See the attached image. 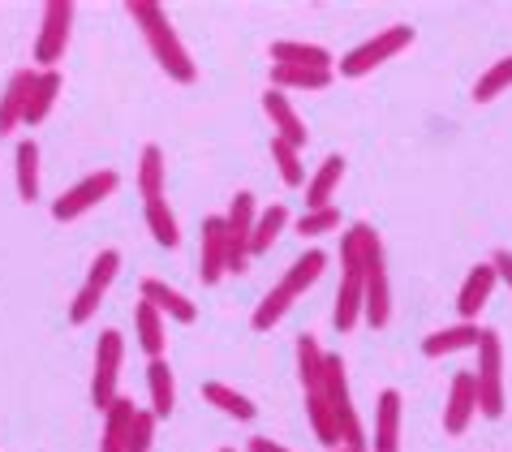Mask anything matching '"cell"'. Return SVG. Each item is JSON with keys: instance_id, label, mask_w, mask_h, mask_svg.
<instances>
[{"instance_id": "cell-2", "label": "cell", "mask_w": 512, "mask_h": 452, "mask_svg": "<svg viewBox=\"0 0 512 452\" xmlns=\"http://www.w3.org/2000/svg\"><path fill=\"white\" fill-rule=\"evenodd\" d=\"M327 263H332V259H327V250H306V254H297V259L289 263V272L280 276V285L267 289V298L254 306V315H250L254 332H272L276 323L293 310V302L306 298V289H315L319 280H323Z\"/></svg>"}, {"instance_id": "cell-42", "label": "cell", "mask_w": 512, "mask_h": 452, "mask_svg": "<svg viewBox=\"0 0 512 452\" xmlns=\"http://www.w3.org/2000/svg\"><path fill=\"white\" fill-rule=\"evenodd\" d=\"M220 452H237V448H220Z\"/></svg>"}, {"instance_id": "cell-35", "label": "cell", "mask_w": 512, "mask_h": 452, "mask_svg": "<svg viewBox=\"0 0 512 452\" xmlns=\"http://www.w3.org/2000/svg\"><path fill=\"white\" fill-rule=\"evenodd\" d=\"M272 164H276V173L284 186H306V160H302V147H293V143H284V138H272Z\"/></svg>"}, {"instance_id": "cell-33", "label": "cell", "mask_w": 512, "mask_h": 452, "mask_svg": "<svg viewBox=\"0 0 512 452\" xmlns=\"http://www.w3.org/2000/svg\"><path fill=\"white\" fill-rule=\"evenodd\" d=\"M297 379H302V388H315L319 379H323V358H327V349L319 345V336L315 332H302L297 336Z\"/></svg>"}, {"instance_id": "cell-12", "label": "cell", "mask_w": 512, "mask_h": 452, "mask_svg": "<svg viewBox=\"0 0 512 452\" xmlns=\"http://www.w3.org/2000/svg\"><path fill=\"white\" fill-rule=\"evenodd\" d=\"M198 276L203 285H220L229 276V233H224V216H207L203 233H198Z\"/></svg>"}, {"instance_id": "cell-23", "label": "cell", "mask_w": 512, "mask_h": 452, "mask_svg": "<svg viewBox=\"0 0 512 452\" xmlns=\"http://www.w3.org/2000/svg\"><path fill=\"white\" fill-rule=\"evenodd\" d=\"M31 87H35V69H18V74L5 82V91H0V138H9L22 125L26 95H31Z\"/></svg>"}, {"instance_id": "cell-7", "label": "cell", "mask_w": 512, "mask_h": 452, "mask_svg": "<svg viewBox=\"0 0 512 452\" xmlns=\"http://www.w3.org/2000/svg\"><path fill=\"white\" fill-rule=\"evenodd\" d=\"M121 186V177H117V168H99V173H87L82 181H74L69 190H61L52 199V220H78V216H87V211H95L104 199H112Z\"/></svg>"}, {"instance_id": "cell-4", "label": "cell", "mask_w": 512, "mask_h": 452, "mask_svg": "<svg viewBox=\"0 0 512 452\" xmlns=\"http://www.w3.org/2000/svg\"><path fill=\"white\" fill-rule=\"evenodd\" d=\"M414 26L409 22H396L388 26V31H379L375 39H366V44H358L353 52H345L336 61V78H366V74H375L379 65H388L392 56H401L405 48H414Z\"/></svg>"}, {"instance_id": "cell-14", "label": "cell", "mask_w": 512, "mask_h": 452, "mask_svg": "<svg viewBox=\"0 0 512 452\" xmlns=\"http://www.w3.org/2000/svg\"><path fill=\"white\" fill-rule=\"evenodd\" d=\"M362 267H340V285H336V302H332V328L336 332H353L362 323V306H366Z\"/></svg>"}, {"instance_id": "cell-1", "label": "cell", "mask_w": 512, "mask_h": 452, "mask_svg": "<svg viewBox=\"0 0 512 452\" xmlns=\"http://www.w3.org/2000/svg\"><path fill=\"white\" fill-rule=\"evenodd\" d=\"M125 13H130V22L138 26V35L147 39L155 65H160L168 78L181 82V87L198 82V65H194L190 48L181 44L177 26L168 22V9H164V5H155V0H130V5H125Z\"/></svg>"}, {"instance_id": "cell-11", "label": "cell", "mask_w": 512, "mask_h": 452, "mask_svg": "<svg viewBox=\"0 0 512 452\" xmlns=\"http://www.w3.org/2000/svg\"><path fill=\"white\" fill-rule=\"evenodd\" d=\"M362 289H366L362 319L371 323V328H388L392 323V280H388V259H383V242H375L371 254H366Z\"/></svg>"}, {"instance_id": "cell-27", "label": "cell", "mask_w": 512, "mask_h": 452, "mask_svg": "<svg viewBox=\"0 0 512 452\" xmlns=\"http://www.w3.org/2000/svg\"><path fill=\"white\" fill-rule=\"evenodd\" d=\"M164 190H168V160H164V147L160 143H147L138 155V194L147 203L155 199H164Z\"/></svg>"}, {"instance_id": "cell-8", "label": "cell", "mask_w": 512, "mask_h": 452, "mask_svg": "<svg viewBox=\"0 0 512 452\" xmlns=\"http://www.w3.org/2000/svg\"><path fill=\"white\" fill-rule=\"evenodd\" d=\"M121 276V250H99L95 259H91V272L87 280H82V289H78V298L69 302V323H91L99 315V306H104L108 298V289H112V280Z\"/></svg>"}, {"instance_id": "cell-20", "label": "cell", "mask_w": 512, "mask_h": 452, "mask_svg": "<svg viewBox=\"0 0 512 452\" xmlns=\"http://www.w3.org/2000/svg\"><path fill=\"white\" fill-rule=\"evenodd\" d=\"M345 168H349V160L340 151H332L327 160L319 164V173H310L306 177V211H319V207H332V194L340 190V181H345Z\"/></svg>"}, {"instance_id": "cell-17", "label": "cell", "mask_w": 512, "mask_h": 452, "mask_svg": "<svg viewBox=\"0 0 512 452\" xmlns=\"http://www.w3.org/2000/svg\"><path fill=\"white\" fill-rule=\"evenodd\" d=\"M263 112H267V121H272V138H284V143H293V147H302L310 143V130H306V121L297 117V108L289 104V95L276 91V87H267L263 91Z\"/></svg>"}, {"instance_id": "cell-25", "label": "cell", "mask_w": 512, "mask_h": 452, "mask_svg": "<svg viewBox=\"0 0 512 452\" xmlns=\"http://www.w3.org/2000/svg\"><path fill=\"white\" fill-rule=\"evenodd\" d=\"M267 56H272V65L336 69V56H332V48H323V44H302V39H276V44L267 48Z\"/></svg>"}, {"instance_id": "cell-24", "label": "cell", "mask_w": 512, "mask_h": 452, "mask_svg": "<svg viewBox=\"0 0 512 452\" xmlns=\"http://www.w3.org/2000/svg\"><path fill=\"white\" fill-rule=\"evenodd\" d=\"M134 414H138V405L130 397H117L104 409V435H99V452H130Z\"/></svg>"}, {"instance_id": "cell-41", "label": "cell", "mask_w": 512, "mask_h": 452, "mask_svg": "<svg viewBox=\"0 0 512 452\" xmlns=\"http://www.w3.org/2000/svg\"><path fill=\"white\" fill-rule=\"evenodd\" d=\"M327 452H371V448H327Z\"/></svg>"}, {"instance_id": "cell-40", "label": "cell", "mask_w": 512, "mask_h": 452, "mask_svg": "<svg viewBox=\"0 0 512 452\" xmlns=\"http://www.w3.org/2000/svg\"><path fill=\"white\" fill-rule=\"evenodd\" d=\"M246 452H293V448H284V444H276V440H267V435H250Z\"/></svg>"}, {"instance_id": "cell-30", "label": "cell", "mask_w": 512, "mask_h": 452, "mask_svg": "<svg viewBox=\"0 0 512 452\" xmlns=\"http://www.w3.org/2000/svg\"><path fill=\"white\" fill-rule=\"evenodd\" d=\"M336 82V69H306V65H272L276 91H327Z\"/></svg>"}, {"instance_id": "cell-15", "label": "cell", "mask_w": 512, "mask_h": 452, "mask_svg": "<svg viewBox=\"0 0 512 452\" xmlns=\"http://www.w3.org/2000/svg\"><path fill=\"white\" fill-rule=\"evenodd\" d=\"M138 298L151 302L168 323H194V319H198L194 298H186V293L173 289V285H168V280H160V276H147V280H142V285H138Z\"/></svg>"}, {"instance_id": "cell-32", "label": "cell", "mask_w": 512, "mask_h": 452, "mask_svg": "<svg viewBox=\"0 0 512 452\" xmlns=\"http://www.w3.org/2000/svg\"><path fill=\"white\" fill-rule=\"evenodd\" d=\"M284 229H293V216H289V207L284 203H272V207H263L259 211V220H254V242H250V254H267L272 250Z\"/></svg>"}, {"instance_id": "cell-19", "label": "cell", "mask_w": 512, "mask_h": 452, "mask_svg": "<svg viewBox=\"0 0 512 452\" xmlns=\"http://www.w3.org/2000/svg\"><path fill=\"white\" fill-rule=\"evenodd\" d=\"M371 452H401V392L396 388H383L375 397Z\"/></svg>"}, {"instance_id": "cell-9", "label": "cell", "mask_w": 512, "mask_h": 452, "mask_svg": "<svg viewBox=\"0 0 512 452\" xmlns=\"http://www.w3.org/2000/svg\"><path fill=\"white\" fill-rule=\"evenodd\" d=\"M74 0H48L44 5V22L35 35V65L39 69H61L65 48L74 39Z\"/></svg>"}, {"instance_id": "cell-29", "label": "cell", "mask_w": 512, "mask_h": 452, "mask_svg": "<svg viewBox=\"0 0 512 452\" xmlns=\"http://www.w3.org/2000/svg\"><path fill=\"white\" fill-rule=\"evenodd\" d=\"M13 181H18L22 203H39V143L35 138H22L13 147Z\"/></svg>"}, {"instance_id": "cell-28", "label": "cell", "mask_w": 512, "mask_h": 452, "mask_svg": "<svg viewBox=\"0 0 512 452\" xmlns=\"http://www.w3.org/2000/svg\"><path fill=\"white\" fill-rule=\"evenodd\" d=\"M302 397H306V418H310V431L319 435V444L323 448H340V435H336V414H332V401H327V392H323V379L315 388H302Z\"/></svg>"}, {"instance_id": "cell-31", "label": "cell", "mask_w": 512, "mask_h": 452, "mask_svg": "<svg viewBox=\"0 0 512 452\" xmlns=\"http://www.w3.org/2000/svg\"><path fill=\"white\" fill-rule=\"evenodd\" d=\"M203 401L216 405L220 414H229V418H237V422H254V418H259V405H254L246 392L220 384V379H207V384H203Z\"/></svg>"}, {"instance_id": "cell-21", "label": "cell", "mask_w": 512, "mask_h": 452, "mask_svg": "<svg viewBox=\"0 0 512 452\" xmlns=\"http://www.w3.org/2000/svg\"><path fill=\"white\" fill-rule=\"evenodd\" d=\"M61 87H65V78H61V69H35V87L31 95H26V117L22 125H44L52 117V108L56 100H61Z\"/></svg>"}, {"instance_id": "cell-6", "label": "cell", "mask_w": 512, "mask_h": 452, "mask_svg": "<svg viewBox=\"0 0 512 452\" xmlns=\"http://www.w3.org/2000/svg\"><path fill=\"white\" fill-rule=\"evenodd\" d=\"M121 366H125V336L117 328H104L95 341V371H91V405L99 414L121 397Z\"/></svg>"}, {"instance_id": "cell-18", "label": "cell", "mask_w": 512, "mask_h": 452, "mask_svg": "<svg viewBox=\"0 0 512 452\" xmlns=\"http://www.w3.org/2000/svg\"><path fill=\"white\" fill-rule=\"evenodd\" d=\"M482 323H465V319H457V323H448V328H439V332H426V341H422V353L426 358H452V353H469V349H478V341H482Z\"/></svg>"}, {"instance_id": "cell-5", "label": "cell", "mask_w": 512, "mask_h": 452, "mask_svg": "<svg viewBox=\"0 0 512 452\" xmlns=\"http://www.w3.org/2000/svg\"><path fill=\"white\" fill-rule=\"evenodd\" d=\"M478 414L482 418H504V409H508V392H504V341H500V332H482V341H478Z\"/></svg>"}, {"instance_id": "cell-3", "label": "cell", "mask_w": 512, "mask_h": 452, "mask_svg": "<svg viewBox=\"0 0 512 452\" xmlns=\"http://www.w3.org/2000/svg\"><path fill=\"white\" fill-rule=\"evenodd\" d=\"M323 392L332 401V414H336V435H340V448H371V435L362 427V414L353 405V392H349V366L340 353H327L323 358Z\"/></svg>"}, {"instance_id": "cell-22", "label": "cell", "mask_w": 512, "mask_h": 452, "mask_svg": "<svg viewBox=\"0 0 512 452\" xmlns=\"http://www.w3.org/2000/svg\"><path fill=\"white\" fill-rule=\"evenodd\" d=\"M134 341L147 358H164L168 353V319L151 302H134Z\"/></svg>"}, {"instance_id": "cell-26", "label": "cell", "mask_w": 512, "mask_h": 452, "mask_svg": "<svg viewBox=\"0 0 512 452\" xmlns=\"http://www.w3.org/2000/svg\"><path fill=\"white\" fill-rule=\"evenodd\" d=\"M147 397H151V414L168 418L177 409V375L168 358H151L147 362Z\"/></svg>"}, {"instance_id": "cell-10", "label": "cell", "mask_w": 512, "mask_h": 452, "mask_svg": "<svg viewBox=\"0 0 512 452\" xmlns=\"http://www.w3.org/2000/svg\"><path fill=\"white\" fill-rule=\"evenodd\" d=\"M254 220H259V203H254V194L237 190L229 211H224V233H229V276L250 272V263H254V254H250Z\"/></svg>"}, {"instance_id": "cell-39", "label": "cell", "mask_w": 512, "mask_h": 452, "mask_svg": "<svg viewBox=\"0 0 512 452\" xmlns=\"http://www.w3.org/2000/svg\"><path fill=\"white\" fill-rule=\"evenodd\" d=\"M491 263H495V276H500V285L512 289V250H495Z\"/></svg>"}, {"instance_id": "cell-16", "label": "cell", "mask_w": 512, "mask_h": 452, "mask_svg": "<svg viewBox=\"0 0 512 452\" xmlns=\"http://www.w3.org/2000/svg\"><path fill=\"white\" fill-rule=\"evenodd\" d=\"M495 285H500V276H495V263L491 259L487 263H474V267H469V276H465V285H461V293H457V315L465 323H478V315L491 302Z\"/></svg>"}, {"instance_id": "cell-13", "label": "cell", "mask_w": 512, "mask_h": 452, "mask_svg": "<svg viewBox=\"0 0 512 452\" xmlns=\"http://www.w3.org/2000/svg\"><path fill=\"white\" fill-rule=\"evenodd\" d=\"M478 418V379L474 371H457L444 401V435H465Z\"/></svg>"}, {"instance_id": "cell-38", "label": "cell", "mask_w": 512, "mask_h": 452, "mask_svg": "<svg viewBox=\"0 0 512 452\" xmlns=\"http://www.w3.org/2000/svg\"><path fill=\"white\" fill-rule=\"evenodd\" d=\"M155 427H160V418H155L151 409H138V414H134V427H130V452H151Z\"/></svg>"}, {"instance_id": "cell-34", "label": "cell", "mask_w": 512, "mask_h": 452, "mask_svg": "<svg viewBox=\"0 0 512 452\" xmlns=\"http://www.w3.org/2000/svg\"><path fill=\"white\" fill-rule=\"evenodd\" d=\"M147 229H151V237L164 250H177L181 246V224H177V211L168 207V199L147 203Z\"/></svg>"}, {"instance_id": "cell-36", "label": "cell", "mask_w": 512, "mask_h": 452, "mask_svg": "<svg viewBox=\"0 0 512 452\" xmlns=\"http://www.w3.org/2000/svg\"><path fill=\"white\" fill-rule=\"evenodd\" d=\"M504 91H512V56H500V61L474 82L469 95H474V104H491V100H500Z\"/></svg>"}, {"instance_id": "cell-37", "label": "cell", "mask_w": 512, "mask_h": 452, "mask_svg": "<svg viewBox=\"0 0 512 452\" xmlns=\"http://www.w3.org/2000/svg\"><path fill=\"white\" fill-rule=\"evenodd\" d=\"M340 229V207H319V211H302V216L293 220V233L302 237V242H315L323 233H336Z\"/></svg>"}]
</instances>
